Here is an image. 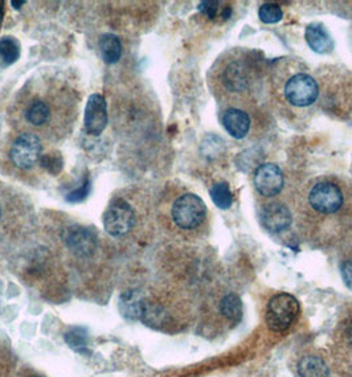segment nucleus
Returning a JSON list of instances; mask_svg holds the SVG:
<instances>
[{
    "instance_id": "f257e3e1",
    "label": "nucleus",
    "mask_w": 352,
    "mask_h": 377,
    "mask_svg": "<svg viewBox=\"0 0 352 377\" xmlns=\"http://www.w3.org/2000/svg\"><path fill=\"white\" fill-rule=\"evenodd\" d=\"M262 60L249 49H232L219 58L215 73V89L226 102L245 101L261 81Z\"/></svg>"
},
{
    "instance_id": "f03ea898",
    "label": "nucleus",
    "mask_w": 352,
    "mask_h": 377,
    "mask_svg": "<svg viewBox=\"0 0 352 377\" xmlns=\"http://www.w3.org/2000/svg\"><path fill=\"white\" fill-rule=\"evenodd\" d=\"M272 91L278 97V102L290 109V113H305L319 98L317 80L304 64L292 60L278 64V68L274 69Z\"/></svg>"
},
{
    "instance_id": "7ed1b4c3",
    "label": "nucleus",
    "mask_w": 352,
    "mask_h": 377,
    "mask_svg": "<svg viewBox=\"0 0 352 377\" xmlns=\"http://www.w3.org/2000/svg\"><path fill=\"white\" fill-rule=\"evenodd\" d=\"M346 206V192L341 182L319 179L311 184L306 194V208L320 216H334Z\"/></svg>"
},
{
    "instance_id": "20e7f679",
    "label": "nucleus",
    "mask_w": 352,
    "mask_h": 377,
    "mask_svg": "<svg viewBox=\"0 0 352 377\" xmlns=\"http://www.w3.org/2000/svg\"><path fill=\"white\" fill-rule=\"evenodd\" d=\"M171 216L179 228L193 230L204 223L207 206L197 194H184L174 201Z\"/></svg>"
},
{
    "instance_id": "39448f33",
    "label": "nucleus",
    "mask_w": 352,
    "mask_h": 377,
    "mask_svg": "<svg viewBox=\"0 0 352 377\" xmlns=\"http://www.w3.org/2000/svg\"><path fill=\"white\" fill-rule=\"evenodd\" d=\"M299 302L287 293H280L269 300L265 320L268 327L275 332L287 330L299 314Z\"/></svg>"
},
{
    "instance_id": "423d86ee",
    "label": "nucleus",
    "mask_w": 352,
    "mask_h": 377,
    "mask_svg": "<svg viewBox=\"0 0 352 377\" xmlns=\"http://www.w3.org/2000/svg\"><path fill=\"white\" fill-rule=\"evenodd\" d=\"M136 223V213L125 200L118 199L112 201L103 215V228L113 236L122 237L127 234Z\"/></svg>"
},
{
    "instance_id": "0eeeda50",
    "label": "nucleus",
    "mask_w": 352,
    "mask_h": 377,
    "mask_svg": "<svg viewBox=\"0 0 352 377\" xmlns=\"http://www.w3.org/2000/svg\"><path fill=\"white\" fill-rule=\"evenodd\" d=\"M41 157V142L32 133H24L15 139L10 151L12 163L22 170H30Z\"/></svg>"
},
{
    "instance_id": "6e6552de",
    "label": "nucleus",
    "mask_w": 352,
    "mask_h": 377,
    "mask_svg": "<svg viewBox=\"0 0 352 377\" xmlns=\"http://www.w3.org/2000/svg\"><path fill=\"white\" fill-rule=\"evenodd\" d=\"M254 188L263 197H274L284 188V173L281 168L274 163H263L253 176Z\"/></svg>"
},
{
    "instance_id": "1a4fd4ad",
    "label": "nucleus",
    "mask_w": 352,
    "mask_h": 377,
    "mask_svg": "<svg viewBox=\"0 0 352 377\" xmlns=\"http://www.w3.org/2000/svg\"><path fill=\"white\" fill-rule=\"evenodd\" d=\"M64 240L69 251L76 256L86 258L91 257L97 249V237L91 228L74 225L65 230Z\"/></svg>"
},
{
    "instance_id": "9d476101",
    "label": "nucleus",
    "mask_w": 352,
    "mask_h": 377,
    "mask_svg": "<svg viewBox=\"0 0 352 377\" xmlns=\"http://www.w3.org/2000/svg\"><path fill=\"white\" fill-rule=\"evenodd\" d=\"M84 125L88 134L98 137L107 125V107L101 94H91L86 102Z\"/></svg>"
},
{
    "instance_id": "9b49d317",
    "label": "nucleus",
    "mask_w": 352,
    "mask_h": 377,
    "mask_svg": "<svg viewBox=\"0 0 352 377\" xmlns=\"http://www.w3.org/2000/svg\"><path fill=\"white\" fill-rule=\"evenodd\" d=\"M262 227L272 233H281L290 227L292 213L287 206L280 201H269L260 208Z\"/></svg>"
},
{
    "instance_id": "f8f14e48",
    "label": "nucleus",
    "mask_w": 352,
    "mask_h": 377,
    "mask_svg": "<svg viewBox=\"0 0 352 377\" xmlns=\"http://www.w3.org/2000/svg\"><path fill=\"white\" fill-rule=\"evenodd\" d=\"M223 126L230 137L242 139L249 134L250 117L239 105H232L226 109L221 117Z\"/></svg>"
},
{
    "instance_id": "ddd939ff",
    "label": "nucleus",
    "mask_w": 352,
    "mask_h": 377,
    "mask_svg": "<svg viewBox=\"0 0 352 377\" xmlns=\"http://www.w3.org/2000/svg\"><path fill=\"white\" fill-rule=\"evenodd\" d=\"M305 37L308 46L319 55L330 53L334 48V41L330 36L329 31L322 24L314 23L307 25Z\"/></svg>"
},
{
    "instance_id": "4468645a",
    "label": "nucleus",
    "mask_w": 352,
    "mask_h": 377,
    "mask_svg": "<svg viewBox=\"0 0 352 377\" xmlns=\"http://www.w3.org/2000/svg\"><path fill=\"white\" fill-rule=\"evenodd\" d=\"M146 303L136 290L125 291L118 300V309L126 319H142Z\"/></svg>"
},
{
    "instance_id": "2eb2a0df",
    "label": "nucleus",
    "mask_w": 352,
    "mask_h": 377,
    "mask_svg": "<svg viewBox=\"0 0 352 377\" xmlns=\"http://www.w3.org/2000/svg\"><path fill=\"white\" fill-rule=\"evenodd\" d=\"M51 114L52 113H51L49 105L43 100H39V98L28 103V106L24 112L25 121L32 126H36V127L46 125V122L51 119Z\"/></svg>"
},
{
    "instance_id": "dca6fc26",
    "label": "nucleus",
    "mask_w": 352,
    "mask_h": 377,
    "mask_svg": "<svg viewBox=\"0 0 352 377\" xmlns=\"http://www.w3.org/2000/svg\"><path fill=\"white\" fill-rule=\"evenodd\" d=\"M100 52L106 64H115L122 56L121 40L113 34H106L100 39Z\"/></svg>"
},
{
    "instance_id": "f3484780",
    "label": "nucleus",
    "mask_w": 352,
    "mask_h": 377,
    "mask_svg": "<svg viewBox=\"0 0 352 377\" xmlns=\"http://www.w3.org/2000/svg\"><path fill=\"white\" fill-rule=\"evenodd\" d=\"M301 377H329L327 364L318 356H305L298 364Z\"/></svg>"
},
{
    "instance_id": "a211bd4d",
    "label": "nucleus",
    "mask_w": 352,
    "mask_h": 377,
    "mask_svg": "<svg viewBox=\"0 0 352 377\" xmlns=\"http://www.w3.org/2000/svg\"><path fill=\"white\" fill-rule=\"evenodd\" d=\"M199 11L200 13L207 18L208 20H216V19H221V22H226L228 20L232 13H233V10L232 7L228 4V3H223V1H202L199 4Z\"/></svg>"
},
{
    "instance_id": "6ab92c4d",
    "label": "nucleus",
    "mask_w": 352,
    "mask_h": 377,
    "mask_svg": "<svg viewBox=\"0 0 352 377\" xmlns=\"http://www.w3.org/2000/svg\"><path fill=\"white\" fill-rule=\"evenodd\" d=\"M20 58V43L12 37L4 36L0 39V64L8 67L15 64Z\"/></svg>"
},
{
    "instance_id": "aec40b11",
    "label": "nucleus",
    "mask_w": 352,
    "mask_h": 377,
    "mask_svg": "<svg viewBox=\"0 0 352 377\" xmlns=\"http://www.w3.org/2000/svg\"><path fill=\"white\" fill-rule=\"evenodd\" d=\"M221 314L232 322H239L242 318V302L239 296L230 293L221 299L220 302Z\"/></svg>"
},
{
    "instance_id": "412c9836",
    "label": "nucleus",
    "mask_w": 352,
    "mask_h": 377,
    "mask_svg": "<svg viewBox=\"0 0 352 377\" xmlns=\"http://www.w3.org/2000/svg\"><path fill=\"white\" fill-rule=\"evenodd\" d=\"M211 197L214 204L220 209H228L233 204V194L230 192V188L226 182L216 183L211 188Z\"/></svg>"
},
{
    "instance_id": "4be33fe9",
    "label": "nucleus",
    "mask_w": 352,
    "mask_h": 377,
    "mask_svg": "<svg viewBox=\"0 0 352 377\" xmlns=\"http://www.w3.org/2000/svg\"><path fill=\"white\" fill-rule=\"evenodd\" d=\"M260 20L266 24H275L282 20L284 12L282 8L275 3H265L259 10Z\"/></svg>"
},
{
    "instance_id": "5701e85b",
    "label": "nucleus",
    "mask_w": 352,
    "mask_h": 377,
    "mask_svg": "<svg viewBox=\"0 0 352 377\" xmlns=\"http://www.w3.org/2000/svg\"><path fill=\"white\" fill-rule=\"evenodd\" d=\"M65 342L74 350H81L88 344V332L82 327H74L65 335Z\"/></svg>"
},
{
    "instance_id": "b1692460",
    "label": "nucleus",
    "mask_w": 352,
    "mask_h": 377,
    "mask_svg": "<svg viewBox=\"0 0 352 377\" xmlns=\"http://www.w3.org/2000/svg\"><path fill=\"white\" fill-rule=\"evenodd\" d=\"M91 194V180L88 176H85V179L82 180L80 187L76 188L74 191H72L70 194H67V201L69 203H81L84 201Z\"/></svg>"
},
{
    "instance_id": "393cba45",
    "label": "nucleus",
    "mask_w": 352,
    "mask_h": 377,
    "mask_svg": "<svg viewBox=\"0 0 352 377\" xmlns=\"http://www.w3.org/2000/svg\"><path fill=\"white\" fill-rule=\"evenodd\" d=\"M41 166L46 168V171L52 175H57L58 172L63 170V159L60 155H53V154H46L40 159Z\"/></svg>"
},
{
    "instance_id": "a878e982",
    "label": "nucleus",
    "mask_w": 352,
    "mask_h": 377,
    "mask_svg": "<svg viewBox=\"0 0 352 377\" xmlns=\"http://www.w3.org/2000/svg\"><path fill=\"white\" fill-rule=\"evenodd\" d=\"M341 277H343V281L346 286L352 290V261L348 260V261H344L341 263Z\"/></svg>"
},
{
    "instance_id": "bb28decb",
    "label": "nucleus",
    "mask_w": 352,
    "mask_h": 377,
    "mask_svg": "<svg viewBox=\"0 0 352 377\" xmlns=\"http://www.w3.org/2000/svg\"><path fill=\"white\" fill-rule=\"evenodd\" d=\"M24 4H25V1H11V6L15 10L22 8V6H24Z\"/></svg>"
},
{
    "instance_id": "cd10ccee",
    "label": "nucleus",
    "mask_w": 352,
    "mask_h": 377,
    "mask_svg": "<svg viewBox=\"0 0 352 377\" xmlns=\"http://www.w3.org/2000/svg\"><path fill=\"white\" fill-rule=\"evenodd\" d=\"M1 20H3V1H0V25H1Z\"/></svg>"
},
{
    "instance_id": "c85d7f7f",
    "label": "nucleus",
    "mask_w": 352,
    "mask_h": 377,
    "mask_svg": "<svg viewBox=\"0 0 352 377\" xmlns=\"http://www.w3.org/2000/svg\"><path fill=\"white\" fill-rule=\"evenodd\" d=\"M348 338H350V342L352 343V324L351 327H350V330H348Z\"/></svg>"
},
{
    "instance_id": "c756f323",
    "label": "nucleus",
    "mask_w": 352,
    "mask_h": 377,
    "mask_svg": "<svg viewBox=\"0 0 352 377\" xmlns=\"http://www.w3.org/2000/svg\"><path fill=\"white\" fill-rule=\"evenodd\" d=\"M32 377H37V376H32Z\"/></svg>"
}]
</instances>
